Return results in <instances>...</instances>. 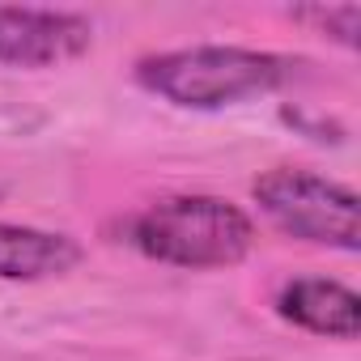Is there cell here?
I'll use <instances>...</instances> for the list:
<instances>
[{"label":"cell","instance_id":"cell-1","mask_svg":"<svg viewBox=\"0 0 361 361\" xmlns=\"http://www.w3.org/2000/svg\"><path fill=\"white\" fill-rule=\"evenodd\" d=\"M128 243L170 268H234L251 255L255 226L221 196H166L128 221Z\"/></svg>","mask_w":361,"mask_h":361},{"label":"cell","instance_id":"cell-7","mask_svg":"<svg viewBox=\"0 0 361 361\" xmlns=\"http://www.w3.org/2000/svg\"><path fill=\"white\" fill-rule=\"evenodd\" d=\"M293 18L306 22V26H314L319 35L344 43V47H357V35H361V9L357 5H336V9L314 5V9H293Z\"/></svg>","mask_w":361,"mask_h":361},{"label":"cell","instance_id":"cell-2","mask_svg":"<svg viewBox=\"0 0 361 361\" xmlns=\"http://www.w3.org/2000/svg\"><path fill=\"white\" fill-rule=\"evenodd\" d=\"M293 77V60L255 47H183L145 56L136 81L183 111H221L259 94H272Z\"/></svg>","mask_w":361,"mask_h":361},{"label":"cell","instance_id":"cell-4","mask_svg":"<svg viewBox=\"0 0 361 361\" xmlns=\"http://www.w3.org/2000/svg\"><path fill=\"white\" fill-rule=\"evenodd\" d=\"M94 43V22L68 9H0V64L51 68Z\"/></svg>","mask_w":361,"mask_h":361},{"label":"cell","instance_id":"cell-6","mask_svg":"<svg viewBox=\"0 0 361 361\" xmlns=\"http://www.w3.org/2000/svg\"><path fill=\"white\" fill-rule=\"evenodd\" d=\"M81 264V247L68 234L0 221V281H47Z\"/></svg>","mask_w":361,"mask_h":361},{"label":"cell","instance_id":"cell-3","mask_svg":"<svg viewBox=\"0 0 361 361\" xmlns=\"http://www.w3.org/2000/svg\"><path fill=\"white\" fill-rule=\"evenodd\" d=\"M255 200L268 213V221L302 243L357 251L361 243V213L353 188H340L310 170H268L255 178Z\"/></svg>","mask_w":361,"mask_h":361},{"label":"cell","instance_id":"cell-5","mask_svg":"<svg viewBox=\"0 0 361 361\" xmlns=\"http://www.w3.org/2000/svg\"><path fill=\"white\" fill-rule=\"evenodd\" d=\"M276 310L298 323L302 331L327 336V340H357L361 331V298L327 276H293L276 293Z\"/></svg>","mask_w":361,"mask_h":361}]
</instances>
